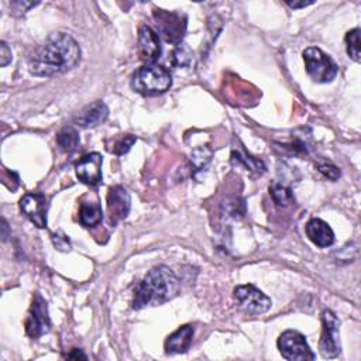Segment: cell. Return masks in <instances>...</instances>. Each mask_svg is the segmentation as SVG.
Wrapping results in <instances>:
<instances>
[{
	"mask_svg": "<svg viewBox=\"0 0 361 361\" xmlns=\"http://www.w3.org/2000/svg\"><path fill=\"white\" fill-rule=\"evenodd\" d=\"M171 85V74L157 64H147L139 68L132 77L133 91L144 96L163 95L170 91Z\"/></svg>",
	"mask_w": 361,
	"mask_h": 361,
	"instance_id": "cell-3",
	"label": "cell"
},
{
	"mask_svg": "<svg viewBox=\"0 0 361 361\" xmlns=\"http://www.w3.org/2000/svg\"><path fill=\"white\" fill-rule=\"evenodd\" d=\"M232 157H233V161H237V163L246 165V168H248V170H251V171H255V172H258V174L265 172V165H264V163H262L261 160L253 158V157H250V156L247 157V156H244V154H241V153H239V151H233Z\"/></svg>",
	"mask_w": 361,
	"mask_h": 361,
	"instance_id": "cell-23",
	"label": "cell"
},
{
	"mask_svg": "<svg viewBox=\"0 0 361 361\" xmlns=\"http://www.w3.org/2000/svg\"><path fill=\"white\" fill-rule=\"evenodd\" d=\"M108 116H109L108 106L103 102L98 101V102L87 106L78 115V118L75 119V123H77V126L84 127V129L95 127V126H99V125L105 123Z\"/></svg>",
	"mask_w": 361,
	"mask_h": 361,
	"instance_id": "cell-15",
	"label": "cell"
},
{
	"mask_svg": "<svg viewBox=\"0 0 361 361\" xmlns=\"http://www.w3.org/2000/svg\"><path fill=\"white\" fill-rule=\"evenodd\" d=\"M53 241H54V244H56V247H57V248L64 250V251L70 250V247H71L70 240H68V237H67V236H61V237H60V236L54 234V236H53Z\"/></svg>",
	"mask_w": 361,
	"mask_h": 361,
	"instance_id": "cell-27",
	"label": "cell"
},
{
	"mask_svg": "<svg viewBox=\"0 0 361 361\" xmlns=\"http://www.w3.org/2000/svg\"><path fill=\"white\" fill-rule=\"evenodd\" d=\"M37 4H29V2H15L12 4V9H15L16 12H27L29 9L34 8Z\"/></svg>",
	"mask_w": 361,
	"mask_h": 361,
	"instance_id": "cell-28",
	"label": "cell"
},
{
	"mask_svg": "<svg viewBox=\"0 0 361 361\" xmlns=\"http://www.w3.org/2000/svg\"><path fill=\"white\" fill-rule=\"evenodd\" d=\"M346 49L348 57L360 63V29H353L346 34Z\"/></svg>",
	"mask_w": 361,
	"mask_h": 361,
	"instance_id": "cell-20",
	"label": "cell"
},
{
	"mask_svg": "<svg viewBox=\"0 0 361 361\" xmlns=\"http://www.w3.org/2000/svg\"><path fill=\"white\" fill-rule=\"evenodd\" d=\"M286 5L291 8V9H302V8H306V6H310L313 5V2H286Z\"/></svg>",
	"mask_w": 361,
	"mask_h": 361,
	"instance_id": "cell-29",
	"label": "cell"
},
{
	"mask_svg": "<svg viewBox=\"0 0 361 361\" xmlns=\"http://www.w3.org/2000/svg\"><path fill=\"white\" fill-rule=\"evenodd\" d=\"M177 292L178 279L174 271L167 265L154 267L134 289L133 309H143L150 305H161L172 299Z\"/></svg>",
	"mask_w": 361,
	"mask_h": 361,
	"instance_id": "cell-2",
	"label": "cell"
},
{
	"mask_svg": "<svg viewBox=\"0 0 361 361\" xmlns=\"http://www.w3.org/2000/svg\"><path fill=\"white\" fill-rule=\"evenodd\" d=\"M78 42L67 33H53L30 57L29 70L34 77L49 78L74 70L81 61Z\"/></svg>",
	"mask_w": 361,
	"mask_h": 361,
	"instance_id": "cell-1",
	"label": "cell"
},
{
	"mask_svg": "<svg viewBox=\"0 0 361 361\" xmlns=\"http://www.w3.org/2000/svg\"><path fill=\"white\" fill-rule=\"evenodd\" d=\"M192 61V50L189 49L188 44L179 43L177 44V49L172 51V63L177 67H189Z\"/></svg>",
	"mask_w": 361,
	"mask_h": 361,
	"instance_id": "cell-22",
	"label": "cell"
},
{
	"mask_svg": "<svg viewBox=\"0 0 361 361\" xmlns=\"http://www.w3.org/2000/svg\"><path fill=\"white\" fill-rule=\"evenodd\" d=\"M270 194L274 199V202L278 205V206H289L291 203H293V195L291 192L289 188L284 186V185H279V184H274L271 188H270Z\"/></svg>",
	"mask_w": 361,
	"mask_h": 361,
	"instance_id": "cell-19",
	"label": "cell"
},
{
	"mask_svg": "<svg viewBox=\"0 0 361 361\" xmlns=\"http://www.w3.org/2000/svg\"><path fill=\"white\" fill-rule=\"evenodd\" d=\"M57 144L61 151L72 154L80 146V134L74 127H64L57 136Z\"/></svg>",
	"mask_w": 361,
	"mask_h": 361,
	"instance_id": "cell-18",
	"label": "cell"
},
{
	"mask_svg": "<svg viewBox=\"0 0 361 361\" xmlns=\"http://www.w3.org/2000/svg\"><path fill=\"white\" fill-rule=\"evenodd\" d=\"M68 357L70 358H84V360H87V355L84 353H81L80 350H75V354H70Z\"/></svg>",
	"mask_w": 361,
	"mask_h": 361,
	"instance_id": "cell-30",
	"label": "cell"
},
{
	"mask_svg": "<svg viewBox=\"0 0 361 361\" xmlns=\"http://www.w3.org/2000/svg\"><path fill=\"white\" fill-rule=\"evenodd\" d=\"M154 19L158 26V33L164 37L165 42L171 44L182 43V37L186 30V18L167 11H156Z\"/></svg>",
	"mask_w": 361,
	"mask_h": 361,
	"instance_id": "cell-8",
	"label": "cell"
},
{
	"mask_svg": "<svg viewBox=\"0 0 361 361\" xmlns=\"http://www.w3.org/2000/svg\"><path fill=\"white\" fill-rule=\"evenodd\" d=\"M103 220V210L98 201L82 202L80 208V222L85 227H95Z\"/></svg>",
	"mask_w": 361,
	"mask_h": 361,
	"instance_id": "cell-17",
	"label": "cell"
},
{
	"mask_svg": "<svg viewBox=\"0 0 361 361\" xmlns=\"http://www.w3.org/2000/svg\"><path fill=\"white\" fill-rule=\"evenodd\" d=\"M234 299L241 310L248 315H262L270 310L271 299L251 284L239 285L234 288Z\"/></svg>",
	"mask_w": 361,
	"mask_h": 361,
	"instance_id": "cell-7",
	"label": "cell"
},
{
	"mask_svg": "<svg viewBox=\"0 0 361 361\" xmlns=\"http://www.w3.org/2000/svg\"><path fill=\"white\" fill-rule=\"evenodd\" d=\"M277 346L281 355L289 361H312L316 358V354L309 347L306 337L296 330L284 331L279 336Z\"/></svg>",
	"mask_w": 361,
	"mask_h": 361,
	"instance_id": "cell-5",
	"label": "cell"
},
{
	"mask_svg": "<svg viewBox=\"0 0 361 361\" xmlns=\"http://www.w3.org/2000/svg\"><path fill=\"white\" fill-rule=\"evenodd\" d=\"M102 165L103 158L99 153H91L81 158V161L75 167L77 177L81 182L95 186L102 182Z\"/></svg>",
	"mask_w": 361,
	"mask_h": 361,
	"instance_id": "cell-11",
	"label": "cell"
},
{
	"mask_svg": "<svg viewBox=\"0 0 361 361\" xmlns=\"http://www.w3.org/2000/svg\"><path fill=\"white\" fill-rule=\"evenodd\" d=\"M50 326L51 320L49 315V305L40 293H36L26 320V333L32 338H39L50 330Z\"/></svg>",
	"mask_w": 361,
	"mask_h": 361,
	"instance_id": "cell-9",
	"label": "cell"
},
{
	"mask_svg": "<svg viewBox=\"0 0 361 361\" xmlns=\"http://www.w3.org/2000/svg\"><path fill=\"white\" fill-rule=\"evenodd\" d=\"M306 236L320 248H327L334 243V233L331 227L322 219H312L306 223Z\"/></svg>",
	"mask_w": 361,
	"mask_h": 361,
	"instance_id": "cell-14",
	"label": "cell"
},
{
	"mask_svg": "<svg viewBox=\"0 0 361 361\" xmlns=\"http://www.w3.org/2000/svg\"><path fill=\"white\" fill-rule=\"evenodd\" d=\"M319 350L324 358H334L340 354V320L337 316L326 309L322 313V336Z\"/></svg>",
	"mask_w": 361,
	"mask_h": 361,
	"instance_id": "cell-6",
	"label": "cell"
},
{
	"mask_svg": "<svg viewBox=\"0 0 361 361\" xmlns=\"http://www.w3.org/2000/svg\"><path fill=\"white\" fill-rule=\"evenodd\" d=\"M317 171L320 174H323L326 178L331 179V181H336L340 178V170L331 164H322V165H317Z\"/></svg>",
	"mask_w": 361,
	"mask_h": 361,
	"instance_id": "cell-25",
	"label": "cell"
},
{
	"mask_svg": "<svg viewBox=\"0 0 361 361\" xmlns=\"http://www.w3.org/2000/svg\"><path fill=\"white\" fill-rule=\"evenodd\" d=\"M212 156L213 154L208 147L195 148L191 156V164L195 168V171H203L208 167V164L210 163Z\"/></svg>",
	"mask_w": 361,
	"mask_h": 361,
	"instance_id": "cell-21",
	"label": "cell"
},
{
	"mask_svg": "<svg viewBox=\"0 0 361 361\" xmlns=\"http://www.w3.org/2000/svg\"><path fill=\"white\" fill-rule=\"evenodd\" d=\"M22 212L26 217L39 229L47 227V213H49V199L43 194H27L20 201Z\"/></svg>",
	"mask_w": 361,
	"mask_h": 361,
	"instance_id": "cell-10",
	"label": "cell"
},
{
	"mask_svg": "<svg viewBox=\"0 0 361 361\" xmlns=\"http://www.w3.org/2000/svg\"><path fill=\"white\" fill-rule=\"evenodd\" d=\"M194 327L191 324L181 326L165 340V351L168 354H181L189 350L194 338Z\"/></svg>",
	"mask_w": 361,
	"mask_h": 361,
	"instance_id": "cell-16",
	"label": "cell"
},
{
	"mask_svg": "<svg viewBox=\"0 0 361 361\" xmlns=\"http://www.w3.org/2000/svg\"><path fill=\"white\" fill-rule=\"evenodd\" d=\"M12 58H13L12 50L9 49V46L5 42L0 43V65L2 67L9 65L12 63Z\"/></svg>",
	"mask_w": 361,
	"mask_h": 361,
	"instance_id": "cell-26",
	"label": "cell"
},
{
	"mask_svg": "<svg viewBox=\"0 0 361 361\" xmlns=\"http://www.w3.org/2000/svg\"><path fill=\"white\" fill-rule=\"evenodd\" d=\"M163 49L157 32L150 26H141L139 29V54L147 64H154L161 57Z\"/></svg>",
	"mask_w": 361,
	"mask_h": 361,
	"instance_id": "cell-13",
	"label": "cell"
},
{
	"mask_svg": "<svg viewBox=\"0 0 361 361\" xmlns=\"http://www.w3.org/2000/svg\"><path fill=\"white\" fill-rule=\"evenodd\" d=\"M132 199L123 186H113L108 192V212L110 223L115 226L129 216Z\"/></svg>",
	"mask_w": 361,
	"mask_h": 361,
	"instance_id": "cell-12",
	"label": "cell"
},
{
	"mask_svg": "<svg viewBox=\"0 0 361 361\" xmlns=\"http://www.w3.org/2000/svg\"><path fill=\"white\" fill-rule=\"evenodd\" d=\"M137 141L136 136L133 134H126V136H122L120 139L116 140L112 151L116 154V156H125L130 151V148L133 147V144Z\"/></svg>",
	"mask_w": 361,
	"mask_h": 361,
	"instance_id": "cell-24",
	"label": "cell"
},
{
	"mask_svg": "<svg viewBox=\"0 0 361 361\" xmlns=\"http://www.w3.org/2000/svg\"><path fill=\"white\" fill-rule=\"evenodd\" d=\"M305 61V70L309 78L316 84L331 82L338 72L337 64L330 56L323 53L317 47H309L302 54Z\"/></svg>",
	"mask_w": 361,
	"mask_h": 361,
	"instance_id": "cell-4",
	"label": "cell"
}]
</instances>
